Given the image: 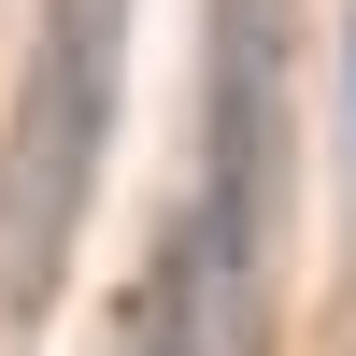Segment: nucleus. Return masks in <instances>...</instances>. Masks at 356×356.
<instances>
[{
    "mask_svg": "<svg viewBox=\"0 0 356 356\" xmlns=\"http://www.w3.org/2000/svg\"><path fill=\"white\" fill-rule=\"evenodd\" d=\"M200 356L271 342V228H285V0H214V100H200V200L186 214Z\"/></svg>",
    "mask_w": 356,
    "mask_h": 356,
    "instance_id": "nucleus-1",
    "label": "nucleus"
},
{
    "mask_svg": "<svg viewBox=\"0 0 356 356\" xmlns=\"http://www.w3.org/2000/svg\"><path fill=\"white\" fill-rule=\"evenodd\" d=\"M114 86H129V0H43L15 129H0V314H43L86 243V186L114 143Z\"/></svg>",
    "mask_w": 356,
    "mask_h": 356,
    "instance_id": "nucleus-2",
    "label": "nucleus"
},
{
    "mask_svg": "<svg viewBox=\"0 0 356 356\" xmlns=\"http://www.w3.org/2000/svg\"><path fill=\"white\" fill-rule=\"evenodd\" d=\"M114 356H200V300H186V228H157L143 285L114 300Z\"/></svg>",
    "mask_w": 356,
    "mask_h": 356,
    "instance_id": "nucleus-3",
    "label": "nucleus"
},
{
    "mask_svg": "<svg viewBox=\"0 0 356 356\" xmlns=\"http://www.w3.org/2000/svg\"><path fill=\"white\" fill-rule=\"evenodd\" d=\"M342 86H356V15H342Z\"/></svg>",
    "mask_w": 356,
    "mask_h": 356,
    "instance_id": "nucleus-4",
    "label": "nucleus"
}]
</instances>
